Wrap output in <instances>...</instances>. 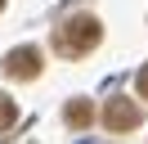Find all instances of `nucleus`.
<instances>
[{
    "mask_svg": "<svg viewBox=\"0 0 148 144\" xmlns=\"http://www.w3.org/2000/svg\"><path fill=\"white\" fill-rule=\"evenodd\" d=\"M135 86H139V95L148 99V63H144V68H139V77H135Z\"/></svg>",
    "mask_w": 148,
    "mask_h": 144,
    "instance_id": "obj_6",
    "label": "nucleus"
},
{
    "mask_svg": "<svg viewBox=\"0 0 148 144\" xmlns=\"http://www.w3.org/2000/svg\"><path fill=\"white\" fill-rule=\"evenodd\" d=\"M0 9H5V0H0Z\"/></svg>",
    "mask_w": 148,
    "mask_h": 144,
    "instance_id": "obj_7",
    "label": "nucleus"
},
{
    "mask_svg": "<svg viewBox=\"0 0 148 144\" xmlns=\"http://www.w3.org/2000/svg\"><path fill=\"white\" fill-rule=\"evenodd\" d=\"M14 117H18L14 99H9V95H0V131H9V126H14Z\"/></svg>",
    "mask_w": 148,
    "mask_h": 144,
    "instance_id": "obj_5",
    "label": "nucleus"
},
{
    "mask_svg": "<svg viewBox=\"0 0 148 144\" xmlns=\"http://www.w3.org/2000/svg\"><path fill=\"white\" fill-rule=\"evenodd\" d=\"M99 41H103V27H99V18H90V14H76V18H67L63 27H54V54H63V59H81V54H90Z\"/></svg>",
    "mask_w": 148,
    "mask_h": 144,
    "instance_id": "obj_1",
    "label": "nucleus"
},
{
    "mask_svg": "<svg viewBox=\"0 0 148 144\" xmlns=\"http://www.w3.org/2000/svg\"><path fill=\"white\" fill-rule=\"evenodd\" d=\"M5 72H9L14 81H32L40 72V50H32V45H18V50L5 54Z\"/></svg>",
    "mask_w": 148,
    "mask_h": 144,
    "instance_id": "obj_3",
    "label": "nucleus"
},
{
    "mask_svg": "<svg viewBox=\"0 0 148 144\" xmlns=\"http://www.w3.org/2000/svg\"><path fill=\"white\" fill-rule=\"evenodd\" d=\"M139 104L135 99H108V108H103V126L108 131H135L139 126Z\"/></svg>",
    "mask_w": 148,
    "mask_h": 144,
    "instance_id": "obj_2",
    "label": "nucleus"
},
{
    "mask_svg": "<svg viewBox=\"0 0 148 144\" xmlns=\"http://www.w3.org/2000/svg\"><path fill=\"white\" fill-rule=\"evenodd\" d=\"M63 117H67V126H76V131H85V126L94 122V108H90V99H72Z\"/></svg>",
    "mask_w": 148,
    "mask_h": 144,
    "instance_id": "obj_4",
    "label": "nucleus"
}]
</instances>
